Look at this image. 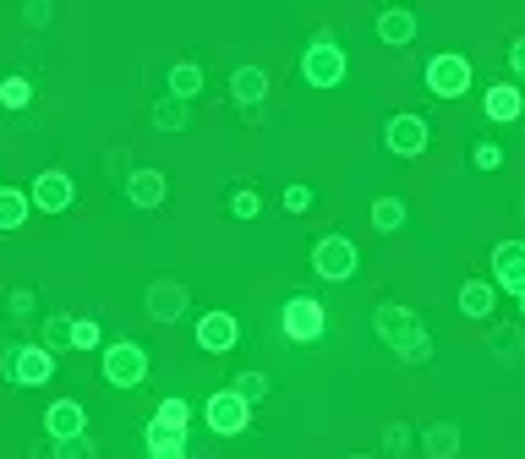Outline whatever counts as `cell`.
<instances>
[{
    "label": "cell",
    "instance_id": "7a4b0ae2",
    "mask_svg": "<svg viewBox=\"0 0 525 459\" xmlns=\"http://www.w3.org/2000/svg\"><path fill=\"white\" fill-rule=\"evenodd\" d=\"M0 378L17 383V388L55 383V350H44V345H6L0 350Z\"/></svg>",
    "mask_w": 525,
    "mask_h": 459
},
{
    "label": "cell",
    "instance_id": "9a60e30c",
    "mask_svg": "<svg viewBox=\"0 0 525 459\" xmlns=\"http://www.w3.org/2000/svg\"><path fill=\"white\" fill-rule=\"evenodd\" d=\"M482 115L493 126H509L525 115V88L520 82H493V88H482Z\"/></svg>",
    "mask_w": 525,
    "mask_h": 459
},
{
    "label": "cell",
    "instance_id": "ac0fdd59",
    "mask_svg": "<svg viewBox=\"0 0 525 459\" xmlns=\"http://www.w3.org/2000/svg\"><path fill=\"white\" fill-rule=\"evenodd\" d=\"M460 312L476 317V323H487V317L498 312V285L493 279H465L460 285Z\"/></svg>",
    "mask_w": 525,
    "mask_h": 459
},
{
    "label": "cell",
    "instance_id": "8fae6325",
    "mask_svg": "<svg viewBox=\"0 0 525 459\" xmlns=\"http://www.w3.org/2000/svg\"><path fill=\"white\" fill-rule=\"evenodd\" d=\"M236 345H241L236 312H203L197 317V350H203V356H230Z\"/></svg>",
    "mask_w": 525,
    "mask_h": 459
},
{
    "label": "cell",
    "instance_id": "5bb4252c",
    "mask_svg": "<svg viewBox=\"0 0 525 459\" xmlns=\"http://www.w3.org/2000/svg\"><path fill=\"white\" fill-rule=\"evenodd\" d=\"M44 438L50 443H66V438H88V410L77 399H55L44 410Z\"/></svg>",
    "mask_w": 525,
    "mask_h": 459
},
{
    "label": "cell",
    "instance_id": "ee69618b",
    "mask_svg": "<svg viewBox=\"0 0 525 459\" xmlns=\"http://www.w3.org/2000/svg\"><path fill=\"white\" fill-rule=\"evenodd\" d=\"M520 219H525V197H520Z\"/></svg>",
    "mask_w": 525,
    "mask_h": 459
},
{
    "label": "cell",
    "instance_id": "e0dca14e",
    "mask_svg": "<svg viewBox=\"0 0 525 459\" xmlns=\"http://www.w3.org/2000/svg\"><path fill=\"white\" fill-rule=\"evenodd\" d=\"M230 99H236L241 110H258V104L268 99V72L263 66H236V72H230Z\"/></svg>",
    "mask_w": 525,
    "mask_h": 459
},
{
    "label": "cell",
    "instance_id": "7402d4cb",
    "mask_svg": "<svg viewBox=\"0 0 525 459\" xmlns=\"http://www.w3.org/2000/svg\"><path fill=\"white\" fill-rule=\"evenodd\" d=\"M422 454L427 459H454L460 454V427H454V421H433V427L422 432Z\"/></svg>",
    "mask_w": 525,
    "mask_h": 459
},
{
    "label": "cell",
    "instance_id": "b9f144b4",
    "mask_svg": "<svg viewBox=\"0 0 525 459\" xmlns=\"http://www.w3.org/2000/svg\"><path fill=\"white\" fill-rule=\"evenodd\" d=\"M345 459H372V454H345Z\"/></svg>",
    "mask_w": 525,
    "mask_h": 459
},
{
    "label": "cell",
    "instance_id": "7c38bea8",
    "mask_svg": "<svg viewBox=\"0 0 525 459\" xmlns=\"http://www.w3.org/2000/svg\"><path fill=\"white\" fill-rule=\"evenodd\" d=\"M28 197H33L39 214H66V208L77 203V186H72V175L66 170H44V175H33Z\"/></svg>",
    "mask_w": 525,
    "mask_h": 459
},
{
    "label": "cell",
    "instance_id": "2e32d148",
    "mask_svg": "<svg viewBox=\"0 0 525 459\" xmlns=\"http://www.w3.org/2000/svg\"><path fill=\"white\" fill-rule=\"evenodd\" d=\"M121 192H126V203L132 208H143L148 214V208H159L170 197V181H165V170H132L121 181Z\"/></svg>",
    "mask_w": 525,
    "mask_h": 459
},
{
    "label": "cell",
    "instance_id": "44dd1931",
    "mask_svg": "<svg viewBox=\"0 0 525 459\" xmlns=\"http://www.w3.org/2000/svg\"><path fill=\"white\" fill-rule=\"evenodd\" d=\"M165 82H170V88H165V93H170V99H181V104H192V99H197V93H203V66H197V61H175Z\"/></svg>",
    "mask_w": 525,
    "mask_h": 459
},
{
    "label": "cell",
    "instance_id": "ab89813d",
    "mask_svg": "<svg viewBox=\"0 0 525 459\" xmlns=\"http://www.w3.org/2000/svg\"><path fill=\"white\" fill-rule=\"evenodd\" d=\"M509 77H515V82H525V33H520L515 44H509Z\"/></svg>",
    "mask_w": 525,
    "mask_h": 459
},
{
    "label": "cell",
    "instance_id": "8d00e7d4",
    "mask_svg": "<svg viewBox=\"0 0 525 459\" xmlns=\"http://www.w3.org/2000/svg\"><path fill=\"white\" fill-rule=\"evenodd\" d=\"M55 459H99V443L93 438H66V443H55Z\"/></svg>",
    "mask_w": 525,
    "mask_h": 459
},
{
    "label": "cell",
    "instance_id": "7bdbcfd3",
    "mask_svg": "<svg viewBox=\"0 0 525 459\" xmlns=\"http://www.w3.org/2000/svg\"><path fill=\"white\" fill-rule=\"evenodd\" d=\"M515 301H520V317H525V296H515Z\"/></svg>",
    "mask_w": 525,
    "mask_h": 459
},
{
    "label": "cell",
    "instance_id": "74e56055",
    "mask_svg": "<svg viewBox=\"0 0 525 459\" xmlns=\"http://www.w3.org/2000/svg\"><path fill=\"white\" fill-rule=\"evenodd\" d=\"M318 203V192H312V186H285V214H307V208Z\"/></svg>",
    "mask_w": 525,
    "mask_h": 459
},
{
    "label": "cell",
    "instance_id": "f35d334b",
    "mask_svg": "<svg viewBox=\"0 0 525 459\" xmlns=\"http://www.w3.org/2000/svg\"><path fill=\"white\" fill-rule=\"evenodd\" d=\"M50 17H55V6H50V0H28V6H22V22H28V28H44Z\"/></svg>",
    "mask_w": 525,
    "mask_h": 459
},
{
    "label": "cell",
    "instance_id": "8992f818",
    "mask_svg": "<svg viewBox=\"0 0 525 459\" xmlns=\"http://www.w3.org/2000/svg\"><path fill=\"white\" fill-rule=\"evenodd\" d=\"M427 143H433V126H427L422 115L400 110V115H389V121H383V148H389L394 159H422Z\"/></svg>",
    "mask_w": 525,
    "mask_h": 459
},
{
    "label": "cell",
    "instance_id": "4fadbf2b",
    "mask_svg": "<svg viewBox=\"0 0 525 459\" xmlns=\"http://www.w3.org/2000/svg\"><path fill=\"white\" fill-rule=\"evenodd\" d=\"M493 285L509 290V296H525V241L493 246Z\"/></svg>",
    "mask_w": 525,
    "mask_h": 459
},
{
    "label": "cell",
    "instance_id": "3957f363",
    "mask_svg": "<svg viewBox=\"0 0 525 459\" xmlns=\"http://www.w3.org/2000/svg\"><path fill=\"white\" fill-rule=\"evenodd\" d=\"M312 274L329 279V285H350V279L361 274V246L350 241V235H323V241L312 246Z\"/></svg>",
    "mask_w": 525,
    "mask_h": 459
},
{
    "label": "cell",
    "instance_id": "f546056e",
    "mask_svg": "<svg viewBox=\"0 0 525 459\" xmlns=\"http://www.w3.org/2000/svg\"><path fill=\"white\" fill-rule=\"evenodd\" d=\"M394 361H400V367H427V361H433V334H416L405 350H394Z\"/></svg>",
    "mask_w": 525,
    "mask_h": 459
},
{
    "label": "cell",
    "instance_id": "ba28073f",
    "mask_svg": "<svg viewBox=\"0 0 525 459\" xmlns=\"http://www.w3.org/2000/svg\"><path fill=\"white\" fill-rule=\"evenodd\" d=\"M203 421H208V432H214V438H241V432H247V421H252V405L236 394V388H219V394H208Z\"/></svg>",
    "mask_w": 525,
    "mask_h": 459
},
{
    "label": "cell",
    "instance_id": "9c48e42d",
    "mask_svg": "<svg viewBox=\"0 0 525 459\" xmlns=\"http://www.w3.org/2000/svg\"><path fill=\"white\" fill-rule=\"evenodd\" d=\"M372 334H378L389 350H405L416 334H427V328H422V317H416L411 306H400V301H383V306H372Z\"/></svg>",
    "mask_w": 525,
    "mask_h": 459
},
{
    "label": "cell",
    "instance_id": "d6986e66",
    "mask_svg": "<svg viewBox=\"0 0 525 459\" xmlns=\"http://www.w3.org/2000/svg\"><path fill=\"white\" fill-rule=\"evenodd\" d=\"M378 39H383V44H394V50L416 44V11H405V6L378 11Z\"/></svg>",
    "mask_w": 525,
    "mask_h": 459
},
{
    "label": "cell",
    "instance_id": "f1b7e54d",
    "mask_svg": "<svg viewBox=\"0 0 525 459\" xmlns=\"http://www.w3.org/2000/svg\"><path fill=\"white\" fill-rule=\"evenodd\" d=\"M0 104H6V110H28L33 104V82L28 77H6L0 82Z\"/></svg>",
    "mask_w": 525,
    "mask_h": 459
},
{
    "label": "cell",
    "instance_id": "d4e9b609",
    "mask_svg": "<svg viewBox=\"0 0 525 459\" xmlns=\"http://www.w3.org/2000/svg\"><path fill=\"white\" fill-rule=\"evenodd\" d=\"M148 115H154L159 132H186V126H192L186 104H181V99H170V93H165V99H154V110H148Z\"/></svg>",
    "mask_w": 525,
    "mask_h": 459
},
{
    "label": "cell",
    "instance_id": "5b68a950",
    "mask_svg": "<svg viewBox=\"0 0 525 459\" xmlns=\"http://www.w3.org/2000/svg\"><path fill=\"white\" fill-rule=\"evenodd\" d=\"M104 383L110 388H143L148 383V350L137 345V339L104 345Z\"/></svg>",
    "mask_w": 525,
    "mask_h": 459
},
{
    "label": "cell",
    "instance_id": "277c9868",
    "mask_svg": "<svg viewBox=\"0 0 525 459\" xmlns=\"http://www.w3.org/2000/svg\"><path fill=\"white\" fill-rule=\"evenodd\" d=\"M279 328H285L290 345H318L329 334V312H323L318 296H290L279 306Z\"/></svg>",
    "mask_w": 525,
    "mask_h": 459
},
{
    "label": "cell",
    "instance_id": "836d02e7",
    "mask_svg": "<svg viewBox=\"0 0 525 459\" xmlns=\"http://www.w3.org/2000/svg\"><path fill=\"white\" fill-rule=\"evenodd\" d=\"M471 164H476L482 175L504 170V148H498V143H476V148H471Z\"/></svg>",
    "mask_w": 525,
    "mask_h": 459
},
{
    "label": "cell",
    "instance_id": "603a6c76",
    "mask_svg": "<svg viewBox=\"0 0 525 459\" xmlns=\"http://www.w3.org/2000/svg\"><path fill=\"white\" fill-rule=\"evenodd\" d=\"M148 459H186V432H170L159 421H148Z\"/></svg>",
    "mask_w": 525,
    "mask_h": 459
},
{
    "label": "cell",
    "instance_id": "e575fe53",
    "mask_svg": "<svg viewBox=\"0 0 525 459\" xmlns=\"http://www.w3.org/2000/svg\"><path fill=\"white\" fill-rule=\"evenodd\" d=\"M6 312L17 317V323H22V317H33V312H39V296H33L28 285H17V290H11V296H6Z\"/></svg>",
    "mask_w": 525,
    "mask_h": 459
},
{
    "label": "cell",
    "instance_id": "ffe728a7",
    "mask_svg": "<svg viewBox=\"0 0 525 459\" xmlns=\"http://www.w3.org/2000/svg\"><path fill=\"white\" fill-rule=\"evenodd\" d=\"M28 214H33V197L17 192V186H0V235L22 230L28 225Z\"/></svg>",
    "mask_w": 525,
    "mask_h": 459
},
{
    "label": "cell",
    "instance_id": "cb8c5ba5",
    "mask_svg": "<svg viewBox=\"0 0 525 459\" xmlns=\"http://www.w3.org/2000/svg\"><path fill=\"white\" fill-rule=\"evenodd\" d=\"M405 219H411V208H405L400 197H378V203H372V230L378 235H400Z\"/></svg>",
    "mask_w": 525,
    "mask_h": 459
},
{
    "label": "cell",
    "instance_id": "52a82bcc",
    "mask_svg": "<svg viewBox=\"0 0 525 459\" xmlns=\"http://www.w3.org/2000/svg\"><path fill=\"white\" fill-rule=\"evenodd\" d=\"M422 82H427V93L433 99H465L471 93V61L465 55H433V61L422 66Z\"/></svg>",
    "mask_w": 525,
    "mask_h": 459
},
{
    "label": "cell",
    "instance_id": "484cf974",
    "mask_svg": "<svg viewBox=\"0 0 525 459\" xmlns=\"http://www.w3.org/2000/svg\"><path fill=\"white\" fill-rule=\"evenodd\" d=\"M72 328H77V317H66V312H50V317H44V339H39V345L61 356V350H72Z\"/></svg>",
    "mask_w": 525,
    "mask_h": 459
},
{
    "label": "cell",
    "instance_id": "d590c367",
    "mask_svg": "<svg viewBox=\"0 0 525 459\" xmlns=\"http://www.w3.org/2000/svg\"><path fill=\"white\" fill-rule=\"evenodd\" d=\"M230 214H236V219H258L263 214V197L252 192V186H241V192L230 197Z\"/></svg>",
    "mask_w": 525,
    "mask_h": 459
},
{
    "label": "cell",
    "instance_id": "6da1fadb",
    "mask_svg": "<svg viewBox=\"0 0 525 459\" xmlns=\"http://www.w3.org/2000/svg\"><path fill=\"white\" fill-rule=\"evenodd\" d=\"M345 72H350V55H345V44H334V33H318L301 50V82L307 88H340Z\"/></svg>",
    "mask_w": 525,
    "mask_h": 459
},
{
    "label": "cell",
    "instance_id": "d6a6232c",
    "mask_svg": "<svg viewBox=\"0 0 525 459\" xmlns=\"http://www.w3.org/2000/svg\"><path fill=\"white\" fill-rule=\"evenodd\" d=\"M411 443H416V432L405 427V421H389V427H383V454H394V459H400L405 449H411Z\"/></svg>",
    "mask_w": 525,
    "mask_h": 459
},
{
    "label": "cell",
    "instance_id": "4dcf8cb0",
    "mask_svg": "<svg viewBox=\"0 0 525 459\" xmlns=\"http://www.w3.org/2000/svg\"><path fill=\"white\" fill-rule=\"evenodd\" d=\"M493 356L504 361V367H515L520 361V328H493Z\"/></svg>",
    "mask_w": 525,
    "mask_h": 459
},
{
    "label": "cell",
    "instance_id": "4316f807",
    "mask_svg": "<svg viewBox=\"0 0 525 459\" xmlns=\"http://www.w3.org/2000/svg\"><path fill=\"white\" fill-rule=\"evenodd\" d=\"M154 421H159V427H170V432H186V427H192V405H186L181 394H170V399H159Z\"/></svg>",
    "mask_w": 525,
    "mask_h": 459
},
{
    "label": "cell",
    "instance_id": "60d3db41",
    "mask_svg": "<svg viewBox=\"0 0 525 459\" xmlns=\"http://www.w3.org/2000/svg\"><path fill=\"white\" fill-rule=\"evenodd\" d=\"M28 459H55V449L44 454V443H33V449H28Z\"/></svg>",
    "mask_w": 525,
    "mask_h": 459
},
{
    "label": "cell",
    "instance_id": "30bf717a",
    "mask_svg": "<svg viewBox=\"0 0 525 459\" xmlns=\"http://www.w3.org/2000/svg\"><path fill=\"white\" fill-rule=\"evenodd\" d=\"M143 306L154 323H181V317L192 312V290H186L181 279H154V285L143 290Z\"/></svg>",
    "mask_w": 525,
    "mask_h": 459
},
{
    "label": "cell",
    "instance_id": "83f0119b",
    "mask_svg": "<svg viewBox=\"0 0 525 459\" xmlns=\"http://www.w3.org/2000/svg\"><path fill=\"white\" fill-rule=\"evenodd\" d=\"M230 388H236L247 405H258V399L274 394V378H268V372H236V383H230Z\"/></svg>",
    "mask_w": 525,
    "mask_h": 459
},
{
    "label": "cell",
    "instance_id": "1f68e13d",
    "mask_svg": "<svg viewBox=\"0 0 525 459\" xmlns=\"http://www.w3.org/2000/svg\"><path fill=\"white\" fill-rule=\"evenodd\" d=\"M99 345H104L99 317H77V328H72V350H99Z\"/></svg>",
    "mask_w": 525,
    "mask_h": 459
}]
</instances>
